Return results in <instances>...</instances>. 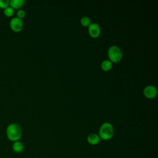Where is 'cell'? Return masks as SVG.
I'll list each match as a JSON object with an SVG mask.
<instances>
[{
  "mask_svg": "<svg viewBox=\"0 0 158 158\" xmlns=\"http://www.w3.org/2000/svg\"><path fill=\"white\" fill-rule=\"evenodd\" d=\"M22 130L21 127L17 123H11L6 129V135L9 139L12 141H18L22 136Z\"/></svg>",
  "mask_w": 158,
  "mask_h": 158,
  "instance_id": "cell-1",
  "label": "cell"
},
{
  "mask_svg": "<svg viewBox=\"0 0 158 158\" xmlns=\"http://www.w3.org/2000/svg\"><path fill=\"white\" fill-rule=\"evenodd\" d=\"M114 127L109 122L102 123L99 130V136L102 140H109L114 136Z\"/></svg>",
  "mask_w": 158,
  "mask_h": 158,
  "instance_id": "cell-2",
  "label": "cell"
},
{
  "mask_svg": "<svg viewBox=\"0 0 158 158\" xmlns=\"http://www.w3.org/2000/svg\"><path fill=\"white\" fill-rule=\"evenodd\" d=\"M107 56L109 60L112 63H117L122 59L123 52L119 47L117 46H112L108 49Z\"/></svg>",
  "mask_w": 158,
  "mask_h": 158,
  "instance_id": "cell-3",
  "label": "cell"
},
{
  "mask_svg": "<svg viewBox=\"0 0 158 158\" xmlns=\"http://www.w3.org/2000/svg\"><path fill=\"white\" fill-rule=\"evenodd\" d=\"M11 30L14 32H20L22 31L23 26L22 20L18 17L12 18L9 23Z\"/></svg>",
  "mask_w": 158,
  "mask_h": 158,
  "instance_id": "cell-4",
  "label": "cell"
},
{
  "mask_svg": "<svg viewBox=\"0 0 158 158\" xmlns=\"http://www.w3.org/2000/svg\"><path fill=\"white\" fill-rule=\"evenodd\" d=\"M88 27V33L91 37L93 38H96L99 36L101 34V28L98 23H91V24Z\"/></svg>",
  "mask_w": 158,
  "mask_h": 158,
  "instance_id": "cell-5",
  "label": "cell"
},
{
  "mask_svg": "<svg viewBox=\"0 0 158 158\" xmlns=\"http://www.w3.org/2000/svg\"><path fill=\"white\" fill-rule=\"evenodd\" d=\"M157 89L152 85L146 86L143 89V94L148 99H153L157 95Z\"/></svg>",
  "mask_w": 158,
  "mask_h": 158,
  "instance_id": "cell-6",
  "label": "cell"
},
{
  "mask_svg": "<svg viewBox=\"0 0 158 158\" xmlns=\"http://www.w3.org/2000/svg\"><path fill=\"white\" fill-rule=\"evenodd\" d=\"M100 138L98 135L95 133H91L87 136V141L91 145L98 144L100 142Z\"/></svg>",
  "mask_w": 158,
  "mask_h": 158,
  "instance_id": "cell-7",
  "label": "cell"
},
{
  "mask_svg": "<svg viewBox=\"0 0 158 158\" xmlns=\"http://www.w3.org/2000/svg\"><path fill=\"white\" fill-rule=\"evenodd\" d=\"M24 0H10L9 1V6L14 9H20L25 4Z\"/></svg>",
  "mask_w": 158,
  "mask_h": 158,
  "instance_id": "cell-8",
  "label": "cell"
},
{
  "mask_svg": "<svg viewBox=\"0 0 158 158\" xmlns=\"http://www.w3.org/2000/svg\"><path fill=\"white\" fill-rule=\"evenodd\" d=\"M101 67L103 71H109L112 67V63L109 60H104L101 62Z\"/></svg>",
  "mask_w": 158,
  "mask_h": 158,
  "instance_id": "cell-9",
  "label": "cell"
},
{
  "mask_svg": "<svg viewBox=\"0 0 158 158\" xmlns=\"http://www.w3.org/2000/svg\"><path fill=\"white\" fill-rule=\"evenodd\" d=\"M23 148L24 147H23V143L19 141H15L12 145V149L14 151L17 153H20L22 152V151L23 150Z\"/></svg>",
  "mask_w": 158,
  "mask_h": 158,
  "instance_id": "cell-10",
  "label": "cell"
},
{
  "mask_svg": "<svg viewBox=\"0 0 158 158\" xmlns=\"http://www.w3.org/2000/svg\"><path fill=\"white\" fill-rule=\"evenodd\" d=\"M14 9L10 6H8L7 7L4 9V14L5 15V16L7 17H12L14 15Z\"/></svg>",
  "mask_w": 158,
  "mask_h": 158,
  "instance_id": "cell-11",
  "label": "cell"
},
{
  "mask_svg": "<svg viewBox=\"0 0 158 158\" xmlns=\"http://www.w3.org/2000/svg\"><path fill=\"white\" fill-rule=\"evenodd\" d=\"M80 23L83 27H88L91 24V20L88 17H83L81 19Z\"/></svg>",
  "mask_w": 158,
  "mask_h": 158,
  "instance_id": "cell-12",
  "label": "cell"
},
{
  "mask_svg": "<svg viewBox=\"0 0 158 158\" xmlns=\"http://www.w3.org/2000/svg\"><path fill=\"white\" fill-rule=\"evenodd\" d=\"M9 6V1L8 0H0V8L1 9H6Z\"/></svg>",
  "mask_w": 158,
  "mask_h": 158,
  "instance_id": "cell-13",
  "label": "cell"
},
{
  "mask_svg": "<svg viewBox=\"0 0 158 158\" xmlns=\"http://www.w3.org/2000/svg\"><path fill=\"white\" fill-rule=\"evenodd\" d=\"M25 15H26L25 12L23 10H22V9H19L17 12V17H18V18H19L20 19L24 18Z\"/></svg>",
  "mask_w": 158,
  "mask_h": 158,
  "instance_id": "cell-14",
  "label": "cell"
}]
</instances>
